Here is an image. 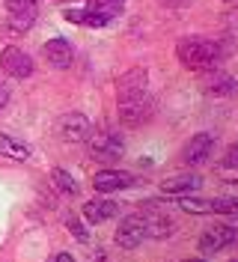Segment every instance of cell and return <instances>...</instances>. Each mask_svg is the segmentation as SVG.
Segmentation results:
<instances>
[{"mask_svg":"<svg viewBox=\"0 0 238 262\" xmlns=\"http://www.w3.org/2000/svg\"><path fill=\"white\" fill-rule=\"evenodd\" d=\"M176 57L190 72H214L223 60V48L218 39H200V36H193V39H182L176 45Z\"/></svg>","mask_w":238,"mask_h":262,"instance_id":"cell-1","label":"cell"},{"mask_svg":"<svg viewBox=\"0 0 238 262\" xmlns=\"http://www.w3.org/2000/svg\"><path fill=\"white\" fill-rule=\"evenodd\" d=\"M125 0H90L86 9H66V21L86 24V27H104L107 21L122 12Z\"/></svg>","mask_w":238,"mask_h":262,"instance_id":"cell-2","label":"cell"},{"mask_svg":"<svg viewBox=\"0 0 238 262\" xmlns=\"http://www.w3.org/2000/svg\"><path fill=\"white\" fill-rule=\"evenodd\" d=\"M152 116H155V98L152 96L119 101V122L128 125V128H140V125H146Z\"/></svg>","mask_w":238,"mask_h":262,"instance_id":"cell-3","label":"cell"},{"mask_svg":"<svg viewBox=\"0 0 238 262\" xmlns=\"http://www.w3.org/2000/svg\"><path fill=\"white\" fill-rule=\"evenodd\" d=\"M86 149H90V158L95 161H113L125 152V143L119 134H111V131H95L86 137Z\"/></svg>","mask_w":238,"mask_h":262,"instance_id":"cell-4","label":"cell"},{"mask_svg":"<svg viewBox=\"0 0 238 262\" xmlns=\"http://www.w3.org/2000/svg\"><path fill=\"white\" fill-rule=\"evenodd\" d=\"M143 224H146V235H152V238H170L173 235V217L164 212V209H158V203L155 200H149V203H143Z\"/></svg>","mask_w":238,"mask_h":262,"instance_id":"cell-5","label":"cell"},{"mask_svg":"<svg viewBox=\"0 0 238 262\" xmlns=\"http://www.w3.org/2000/svg\"><path fill=\"white\" fill-rule=\"evenodd\" d=\"M214 143H218V137L208 134V131L193 134V137L188 140V146L182 149V161L188 164V167H200V164H206L208 158H211V152H214Z\"/></svg>","mask_w":238,"mask_h":262,"instance_id":"cell-6","label":"cell"},{"mask_svg":"<svg viewBox=\"0 0 238 262\" xmlns=\"http://www.w3.org/2000/svg\"><path fill=\"white\" fill-rule=\"evenodd\" d=\"M57 134L66 143H83L93 134V128H90V119L83 114H63L57 119Z\"/></svg>","mask_w":238,"mask_h":262,"instance_id":"cell-7","label":"cell"},{"mask_svg":"<svg viewBox=\"0 0 238 262\" xmlns=\"http://www.w3.org/2000/svg\"><path fill=\"white\" fill-rule=\"evenodd\" d=\"M113 238H116V245L119 247L134 250V247L146 238V224H143V217L140 214H125V217L119 221V229H116Z\"/></svg>","mask_w":238,"mask_h":262,"instance_id":"cell-8","label":"cell"},{"mask_svg":"<svg viewBox=\"0 0 238 262\" xmlns=\"http://www.w3.org/2000/svg\"><path fill=\"white\" fill-rule=\"evenodd\" d=\"M0 66H3L6 75H12V78H18V81H24V78H30L33 75V60L21 48H15V45L3 48V54H0Z\"/></svg>","mask_w":238,"mask_h":262,"instance_id":"cell-9","label":"cell"},{"mask_svg":"<svg viewBox=\"0 0 238 262\" xmlns=\"http://www.w3.org/2000/svg\"><path fill=\"white\" fill-rule=\"evenodd\" d=\"M146 81H149L146 69H131L128 75H122V78H119V86H116L119 101H131V98L146 96Z\"/></svg>","mask_w":238,"mask_h":262,"instance_id":"cell-10","label":"cell"},{"mask_svg":"<svg viewBox=\"0 0 238 262\" xmlns=\"http://www.w3.org/2000/svg\"><path fill=\"white\" fill-rule=\"evenodd\" d=\"M131 185H134V173H125V170H101L93 179V188L101 194H113V191H122Z\"/></svg>","mask_w":238,"mask_h":262,"instance_id":"cell-11","label":"cell"},{"mask_svg":"<svg viewBox=\"0 0 238 262\" xmlns=\"http://www.w3.org/2000/svg\"><path fill=\"white\" fill-rule=\"evenodd\" d=\"M235 242V229L232 227H211L203 232V238H200V253L208 256V253H218L223 247H229Z\"/></svg>","mask_w":238,"mask_h":262,"instance_id":"cell-12","label":"cell"},{"mask_svg":"<svg viewBox=\"0 0 238 262\" xmlns=\"http://www.w3.org/2000/svg\"><path fill=\"white\" fill-rule=\"evenodd\" d=\"M200 173H179V176H170V179L161 182V191L164 194H173V196H190L193 191H200Z\"/></svg>","mask_w":238,"mask_h":262,"instance_id":"cell-13","label":"cell"},{"mask_svg":"<svg viewBox=\"0 0 238 262\" xmlns=\"http://www.w3.org/2000/svg\"><path fill=\"white\" fill-rule=\"evenodd\" d=\"M42 54H45V60L54 66V69H69L72 60H75V48H72L66 39H48Z\"/></svg>","mask_w":238,"mask_h":262,"instance_id":"cell-14","label":"cell"},{"mask_svg":"<svg viewBox=\"0 0 238 262\" xmlns=\"http://www.w3.org/2000/svg\"><path fill=\"white\" fill-rule=\"evenodd\" d=\"M116 212H119V206H116L113 200H90V203H83V217H86L90 224H104V221H111Z\"/></svg>","mask_w":238,"mask_h":262,"instance_id":"cell-15","label":"cell"},{"mask_svg":"<svg viewBox=\"0 0 238 262\" xmlns=\"http://www.w3.org/2000/svg\"><path fill=\"white\" fill-rule=\"evenodd\" d=\"M0 155L12 158V161H30V146L21 143L12 134H0Z\"/></svg>","mask_w":238,"mask_h":262,"instance_id":"cell-16","label":"cell"},{"mask_svg":"<svg viewBox=\"0 0 238 262\" xmlns=\"http://www.w3.org/2000/svg\"><path fill=\"white\" fill-rule=\"evenodd\" d=\"M238 90V81L232 75H223V72H214L206 83V93L208 96H232Z\"/></svg>","mask_w":238,"mask_h":262,"instance_id":"cell-17","label":"cell"},{"mask_svg":"<svg viewBox=\"0 0 238 262\" xmlns=\"http://www.w3.org/2000/svg\"><path fill=\"white\" fill-rule=\"evenodd\" d=\"M51 182L57 185V191H63V194H69V196L78 194V182H75V176H72L69 170H63V167H57V170L51 173Z\"/></svg>","mask_w":238,"mask_h":262,"instance_id":"cell-18","label":"cell"},{"mask_svg":"<svg viewBox=\"0 0 238 262\" xmlns=\"http://www.w3.org/2000/svg\"><path fill=\"white\" fill-rule=\"evenodd\" d=\"M179 206L188 214H208L211 212V200H203V196H179Z\"/></svg>","mask_w":238,"mask_h":262,"instance_id":"cell-19","label":"cell"},{"mask_svg":"<svg viewBox=\"0 0 238 262\" xmlns=\"http://www.w3.org/2000/svg\"><path fill=\"white\" fill-rule=\"evenodd\" d=\"M214 214H238V196H214L211 200Z\"/></svg>","mask_w":238,"mask_h":262,"instance_id":"cell-20","label":"cell"},{"mask_svg":"<svg viewBox=\"0 0 238 262\" xmlns=\"http://www.w3.org/2000/svg\"><path fill=\"white\" fill-rule=\"evenodd\" d=\"M33 21H36V12H24V15H9V30L12 33H27L33 27Z\"/></svg>","mask_w":238,"mask_h":262,"instance_id":"cell-21","label":"cell"},{"mask_svg":"<svg viewBox=\"0 0 238 262\" xmlns=\"http://www.w3.org/2000/svg\"><path fill=\"white\" fill-rule=\"evenodd\" d=\"M66 227H69V232H72V235H75L78 242H90V235H86L83 224H80V221L75 217V214H69V217H66Z\"/></svg>","mask_w":238,"mask_h":262,"instance_id":"cell-22","label":"cell"},{"mask_svg":"<svg viewBox=\"0 0 238 262\" xmlns=\"http://www.w3.org/2000/svg\"><path fill=\"white\" fill-rule=\"evenodd\" d=\"M223 167H226V170H238V143H232V146L226 149V155H223Z\"/></svg>","mask_w":238,"mask_h":262,"instance_id":"cell-23","label":"cell"},{"mask_svg":"<svg viewBox=\"0 0 238 262\" xmlns=\"http://www.w3.org/2000/svg\"><path fill=\"white\" fill-rule=\"evenodd\" d=\"M6 101H9V86L0 81V107H6Z\"/></svg>","mask_w":238,"mask_h":262,"instance_id":"cell-24","label":"cell"},{"mask_svg":"<svg viewBox=\"0 0 238 262\" xmlns=\"http://www.w3.org/2000/svg\"><path fill=\"white\" fill-rule=\"evenodd\" d=\"M48 262H75V259H72V253H54Z\"/></svg>","mask_w":238,"mask_h":262,"instance_id":"cell-25","label":"cell"},{"mask_svg":"<svg viewBox=\"0 0 238 262\" xmlns=\"http://www.w3.org/2000/svg\"><path fill=\"white\" fill-rule=\"evenodd\" d=\"M161 3H167V6H188L190 0H161Z\"/></svg>","mask_w":238,"mask_h":262,"instance_id":"cell-26","label":"cell"},{"mask_svg":"<svg viewBox=\"0 0 238 262\" xmlns=\"http://www.w3.org/2000/svg\"><path fill=\"white\" fill-rule=\"evenodd\" d=\"M188 262H203V259H188Z\"/></svg>","mask_w":238,"mask_h":262,"instance_id":"cell-27","label":"cell"},{"mask_svg":"<svg viewBox=\"0 0 238 262\" xmlns=\"http://www.w3.org/2000/svg\"><path fill=\"white\" fill-rule=\"evenodd\" d=\"M63 3H69V0H63ZM72 3H75V0H72Z\"/></svg>","mask_w":238,"mask_h":262,"instance_id":"cell-28","label":"cell"}]
</instances>
